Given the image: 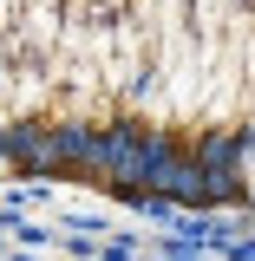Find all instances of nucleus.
Here are the masks:
<instances>
[{"instance_id":"nucleus-1","label":"nucleus","mask_w":255,"mask_h":261,"mask_svg":"<svg viewBox=\"0 0 255 261\" xmlns=\"http://www.w3.org/2000/svg\"><path fill=\"white\" fill-rule=\"evenodd\" d=\"M0 176L255 209V0H0Z\"/></svg>"}]
</instances>
